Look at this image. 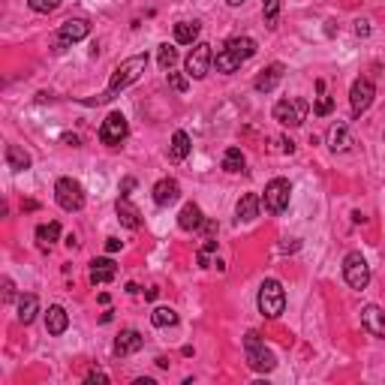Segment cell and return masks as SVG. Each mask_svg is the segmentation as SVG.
I'll list each match as a JSON object with an SVG mask.
<instances>
[{"instance_id":"cell-1","label":"cell","mask_w":385,"mask_h":385,"mask_svg":"<svg viewBox=\"0 0 385 385\" xmlns=\"http://www.w3.org/2000/svg\"><path fill=\"white\" fill-rule=\"evenodd\" d=\"M253 54H256V43H253L250 37H232V39H226V45L214 54V67H217V72L229 76V72L241 70V63H247Z\"/></svg>"},{"instance_id":"cell-2","label":"cell","mask_w":385,"mask_h":385,"mask_svg":"<svg viewBox=\"0 0 385 385\" xmlns=\"http://www.w3.org/2000/svg\"><path fill=\"white\" fill-rule=\"evenodd\" d=\"M145 67H147V54H133V57H127V61H121L118 67H114L112 79H109V91H105V96L112 100L114 94L127 91L133 81H138V76L145 72Z\"/></svg>"},{"instance_id":"cell-3","label":"cell","mask_w":385,"mask_h":385,"mask_svg":"<svg viewBox=\"0 0 385 385\" xmlns=\"http://www.w3.org/2000/svg\"><path fill=\"white\" fill-rule=\"evenodd\" d=\"M244 352H247V364L253 367L256 373H271L274 367H277V358H274V352L262 343V337L256 331H250L247 337H244Z\"/></svg>"},{"instance_id":"cell-4","label":"cell","mask_w":385,"mask_h":385,"mask_svg":"<svg viewBox=\"0 0 385 385\" xmlns=\"http://www.w3.org/2000/svg\"><path fill=\"white\" fill-rule=\"evenodd\" d=\"M286 310V292L280 280H265L259 286V313L268 319H277Z\"/></svg>"},{"instance_id":"cell-5","label":"cell","mask_w":385,"mask_h":385,"mask_svg":"<svg viewBox=\"0 0 385 385\" xmlns=\"http://www.w3.org/2000/svg\"><path fill=\"white\" fill-rule=\"evenodd\" d=\"M310 103L301 100V96H292V100H280L274 105V121L283 127H301L307 121Z\"/></svg>"},{"instance_id":"cell-6","label":"cell","mask_w":385,"mask_h":385,"mask_svg":"<svg viewBox=\"0 0 385 385\" xmlns=\"http://www.w3.org/2000/svg\"><path fill=\"white\" fill-rule=\"evenodd\" d=\"M289 196H292V184L286 178H274V181L265 184V196H262V205H265L268 214H283L289 208Z\"/></svg>"},{"instance_id":"cell-7","label":"cell","mask_w":385,"mask_h":385,"mask_svg":"<svg viewBox=\"0 0 385 385\" xmlns=\"http://www.w3.org/2000/svg\"><path fill=\"white\" fill-rule=\"evenodd\" d=\"M54 199L63 211H70V214L85 208V190H81V184L76 178H61V181L54 184Z\"/></svg>"},{"instance_id":"cell-8","label":"cell","mask_w":385,"mask_h":385,"mask_svg":"<svg viewBox=\"0 0 385 385\" xmlns=\"http://www.w3.org/2000/svg\"><path fill=\"white\" fill-rule=\"evenodd\" d=\"M343 280L352 289H367V283H371V265L364 262L362 253H346V259H343Z\"/></svg>"},{"instance_id":"cell-9","label":"cell","mask_w":385,"mask_h":385,"mask_svg":"<svg viewBox=\"0 0 385 385\" xmlns=\"http://www.w3.org/2000/svg\"><path fill=\"white\" fill-rule=\"evenodd\" d=\"M211 63H214V52H211V45L208 43H196L193 45V52L187 54V61H184V70H187V76L190 79H205L211 72Z\"/></svg>"},{"instance_id":"cell-10","label":"cell","mask_w":385,"mask_h":385,"mask_svg":"<svg viewBox=\"0 0 385 385\" xmlns=\"http://www.w3.org/2000/svg\"><path fill=\"white\" fill-rule=\"evenodd\" d=\"M127 133H129L127 118H124L121 112H112L109 118L103 121V127H100V142L109 145V147H118V145L127 138Z\"/></svg>"},{"instance_id":"cell-11","label":"cell","mask_w":385,"mask_h":385,"mask_svg":"<svg viewBox=\"0 0 385 385\" xmlns=\"http://www.w3.org/2000/svg\"><path fill=\"white\" fill-rule=\"evenodd\" d=\"M373 96H376V87L371 79H358L352 81V91H349V105H352V114H364L367 109L373 105Z\"/></svg>"},{"instance_id":"cell-12","label":"cell","mask_w":385,"mask_h":385,"mask_svg":"<svg viewBox=\"0 0 385 385\" xmlns=\"http://www.w3.org/2000/svg\"><path fill=\"white\" fill-rule=\"evenodd\" d=\"M87 34H91V24L85 19H70L67 24L61 28V34H57V45H72V43H81Z\"/></svg>"},{"instance_id":"cell-13","label":"cell","mask_w":385,"mask_h":385,"mask_svg":"<svg viewBox=\"0 0 385 385\" xmlns=\"http://www.w3.org/2000/svg\"><path fill=\"white\" fill-rule=\"evenodd\" d=\"M145 346V337L138 334L136 329H127V331H121L118 334V340H114V355L118 358H127V355H133V352H138Z\"/></svg>"},{"instance_id":"cell-14","label":"cell","mask_w":385,"mask_h":385,"mask_svg":"<svg viewBox=\"0 0 385 385\" xmlns=\"http://www.w3.org/2000/svg\"><path fill=\"white\" fill-rule=\"evenodd\" d=\"M362 325H364V331L373 334V337H385V313H382V307H376V304L362 307Z\"/></svg>"},{"instance_id":"cell-15","label":"cell","mask_w":385,"mask_h":385,"mask_svg":"<svg viewBox=\"0 0 385 385\" xmlns=\"http://www.w3.org/2000/svg\"><path fill=\"white\" fill-rule=\"evenodd\" d=\"M178 196H181V187H178L175 178H163V181L154 184V202H157L160 208H166V205L178 202Z\"/></svg>"},{"instance_id":"cell-16","label":"cell","mask_w":385,"mask_h":385,"mask_svg":"<svg viewBox=\"0 0 385 385\" xmlns=\"http://www.w3.org/2000/svg\"><path fill=\"white\" fill-rule=\"evenodd\" d=\"M283 72H286V70H283V63H271L268 70H262V76H259L256 81H253V87H256L259 94H271L274 87L283 81Z\"/></svg>"},{"instance_id":"cell-17","label":"cell","mask_w":385,"mask_h":385,"mask_svg":"<svg viewBox=\"0 0 385 385\" xmlns=\"http://www.w3.org/2000/svg\"><path fill=\"white\" fill-rule=\"evenodd\" d=\"M67 329H70L67 310H63L61 304H52V307H48V313H45V331L52 334V337H61Z\"/></svg>"},{"instance_id":"cell-18","label":"cell","mask_w":385,"mask_h":385,"mask_svg":"<svg viewBox=\"0 0 385 385\" xmlns=\"http://www.w3.org/2000/svg\"><path fill=\"white\" fill-rule=\"evenodd\" d=\"M178 226L184 229V232H196V229L205 226V217H202V208L196 202H187L181 208V214H178Z\"/></svg>"},{"instance_id":"cell-19","label":"cell","mask_w":385,"mask_h":385,"mask_svg":"<svg viewBox=\"0 0 385 385\" xmlns=\"http://www.w3.org/2000/svg\"><path fill=\"white\" fill-rule=\"evenodd\" d=\"M259 208H262V199H259L256 193L241 196L238 208H235V214H238V223H253V220L259 217Z\"/></svg>"},{"instance_id":"cell-20","label":"cell","mask_w":385,"mask_h":385,"mask_svg":"<svg viewBox=\"0 0 385 385\" xmlns=\"http://www.w3.org/2000/svg\"><path fill=\"white\" fill-rule=\"evenodd\" d=\"M118 268H114L112 259H94L91 262V283L94 286H103V283H112Z\"/></svg>"},{"instance_id":"cell-21","label":"cell","mask_w":385,"mask_h":385,"mask_svg":"<svg viewBox=\"0 0 385 385\" xmlns=\"http://www.w3.org/2000/svg\"><path fill=\"white\" fill-rule=\"evenodd\" d=\"M190 151H193V145H190V136H187L184 129H178V133L171 136V147H169V157L175 160V163H184L187 157H190Z\"/></svg>"},{"instance_id":"cell-22","label":"cell","mask_w":385,"mask_h":385,"mask_svg":"<svg viewBox=\"0 0 385 385\" xmlns=\"http://www.w3.org/2000/svg\"><path fill=\"white\" fill-rule=\"evenodd\" d=\"M349 145H352V138H349V127L346 124H334L329 129V147L334 154H343V151H349Z\"/></svg>"},{"instance_id":"cell-23","label":"cell","mask_w":385,"mask_h":385,"mask_svg":"<svg viewBox=\"0 0 385 385\" xmlns=\"http://www.w3.org/2000/svg\"><path fill=\"white\" fill-rule=\"evenodd\" d=\"M199 30H202L199 21H181V24H175V39L181 45H196L199 43Z\"/></svg>"},{"instance_id":"cell-24","label":"cell","mask_w":385,"mask_h":385,"mask_svg":"<svg viewBox=\"0 0 385 385\" xmlns=\"http://www.w3.org/2000/svg\"><path fill=\"white\" fill-rule=\"evenodd\" d=\"M118 220L127 229H138V223H142V214H138V208L129 205L127 196H121V199H118Z\"/></svg>"},{"instance_id":"cell-25","label":"cell","mask_w":385,"mask_h":385,"mask_svg":"<svg viewBox=\"0 0 385 385\" xmlns=\"http://www.w3.org/2000/svg\"><path fill=\"white\" fill-rule=\"evenodd\" d=\"M6 166H10L12 171L30 169V154H28V151H21L19 145H6Z\"/></svg>"},{"instance_id":"cell-26","label":"cell","mask_w":385,"mask_h":385,"mask_svg":"<svg viewBox=\"0 0 385 385\" xmlns=\"http://www.w3.org/2000/svg\"><path fill=\"white\" fill-rule=\"evenodd\" d=\"M37 310H39V301H37V295H21L19 298V322L21 325H30L37 319Z\"/></svg>"},{"instance_id":"cell-27","label":"cell","mask_w":385,"mask_h":385,"mask_svg":"<svg viewBox=\"0 0 385 385\" xmlns=\"http://www.w3.org/2000/svg\"><path fill=\"white\" fill-rule=\"evenodd\" d=\"M57 238H61V223H54V220H52V223L37 226V241H39V247H43V250L52 247Z\"/></svg>"},{"instance_id":"cell-28","label":"cell","mask_w":385,"mask_h":385,"mask_svg":"<svg viewBox=\"0 0 385 385\" xmlns=\"http://www.w3.org/2000/svg\"><path fill=\"white\" fill-rule=\"evenodd\" d=\"M223 169L229 171V175H238V171L244 169V154H241V147H229V151L223 154Z\"/></svg>"},{"instance_id":"cell-29","label":"cell","mask_w":385,"mask_h":385,"mask_svg":"<svg viewBox=\"0 0 385 385\" xmlns=\"http://www.w3.org/2000/svg\"><path fill=\"white\" fill-rule=\"evenodd\" d=\"M151 322L157 325V329H171V325H178V313L171 307H157L151 313Z\"/></svg>"},{"instance_id":"cell-30","label":"cell","mask_w":385,"mask_h":385,"mask_svg":"<svg viewBox=\"0 0 385 385\" xmlns=\"http://www.w3.org/2000/svg\"><path fill=\"white\" fill-rule=\"evenodd\" d=\"M196 259H199V265L202 268H211V265H217V241L214 238H208V241H205L202 244V250H199V256H196Z\"/></svg>"},{"instance_id":"cell-31","label":"cell","mask_w":385,"mask_h":385,"mask_svg":"<svg viewBox=\"0 0 385 385\" xmlns=\"http://www.w3.org/2000/svg\"><path fill=\"white\" fill-rule=\"evenodd\" d=\"M262 15H265L268 28H277V15H280V0H262Z\"/></svg>"},{"instance_id":"cell-32","label":"cell","mask_w":385,"mask_h":385,"mask_svg":"<svg viewBox=\"0 0 385 385\" xmlns=\"http://www.w3.org/2000/svg\"><path fill=\"white\" fill-rule=\"evenodd\" d=\"M175 61H178V52H175V45H160V54H157V63H160V70H171L175 67Z\"/></svg>"},{"instance_id":"cell-33","label":"cell","mask_w":385,"mask_h":385,"mask_svg":"<svg viewBox=\"0 0 385 385\" xmlns=\"http://www.w3.org/2000/svg\"><path fill=\"white\" fill-rule=\"evenodd\" d=\"M28 6L34 12H54L61 6V0H28Z\"/></svg>"},{"instance_id":"cell-34","label":"cell","mask_w":385,"mask_h":385,"mask_svg":"<svg viewBox=\"0 0 385 385\" xmlns=\"http://www.w3.org/2000/svg\"><path fill=\"white\" fill-rule=\"evenodd\" d=\"M334 109V100L329 94H319V100H316V105H313V114H319V118H325Z\"/></svg>"},{"instance_id":"cell-35","label":"cell","mask_w":385,"mask_h":385,"mask_svg":"<svg viewBox=\"0 0 385 385\" xmlns=\"http://www.w3.org/2000/svg\"><path fill=\"white\" fill-rule=\"evenodd\" d=\"M169 85L175 87L178 94H184V91H187V79L181 76V72H175V70H169Z\"/></svg>"},{"instance_id":"cell-36","label":"cell","mask_w":385,"mask_h":385,"mask_svg":"<svg viewBox=\"0 0 385 385\" xmlns=\"http://www.w3.org/2000/svg\"><path fill=\"white\" fill-rule=\"evenodd\" d=\"M12 298H15V286H12V280H10V277H6V280H3V301H6V304H10Z\"/></svg>"},{"instance_id":"cell-37","label":"cell","mask_w":385,"mask_h":385,"mask_svg":"<svg viewBox=\"0 0 385 385\" xmlns=\"http://www.w3.org/2000/svg\"><path fill=\"white\" fill-rule=\"evenodd\" d=\"M133 187H136L133 178H124V184H121V196H127V199H129V190H133Z\"/></svg>"},{"instance_id":"cell-38","label":"cell","mask_w":385,"mask_h":385,"mask_svg":"<svg viewBox=\"0 0 385 385\" xmlns=\"http://www.w3.org/2000/svg\"><path fill=\"white\" fill-rule=\"evenodd\" d=\"M87 382H109V376L100 373V371H91L87 373Z\"/></svg>"},{"instance_id":"cell-39","label":"cell","mask_w":385,"mask_h":385,"mask_svg":"<svg viewBox=\"0 0 385 385\" xmlns=\"http://www.w3.org/2000/svg\"><path fill=\"white\" fill-rule=\"evenodd\" d=\"M355 34H358V37H367V34H371V24H367V21H358V24H355Z\"/></svg>"},{"instance_id":"cell-40","label":"cell","mask_w":385,"mask_h":385,"mask_svg":"<svg viewBox=\"0 0 385 385\" xmlns=\"http://www.w3.org/2000/svg\"><path fill=\"white\" fill-rule=\"evenodd\" d=\"M105 250H109V253H118V250H121V241H118V238H109V241H105Z\"/></svg>"},{"instance_id":"cell-41","label":"cell","mask_w":385,"mask_h":385,"mask_svg":"<svg viewBox=\"0 0 385 385\" xmlns=\"http://www.w3.org/2000/svg\"><path fill=\"white\" fill-rule=\"evenodd\" d=\"M226 3H229V6H241L244 0H226Z\"/></svg>"}]
</instances>
